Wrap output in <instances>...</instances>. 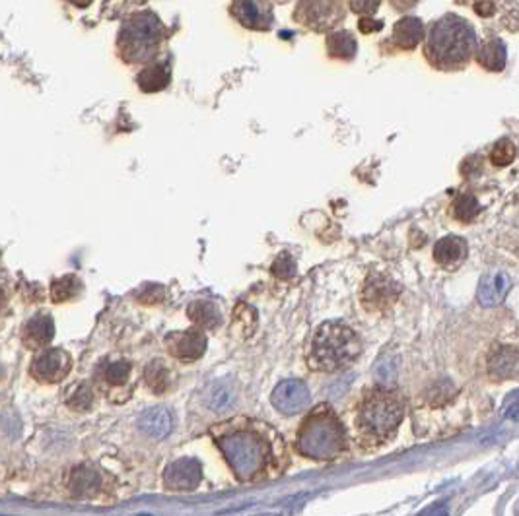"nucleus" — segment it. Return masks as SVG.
<instances>
[{
	"label": "nucleus",
	"mask_w": 519,
	"mask_h": 516,
	"mask_svg": "<svg viewBox=\"0 0 519 516\" xmlns=\"http://www.w3.org/2000/svg\"><path fill=\"white\" fill-rule=\"evenodd\" d=\"M210 435L239 481L277 478L288 464L280 433L259 419H228L210 429Z\"/></svg>",
	"instance_id": "1"
},
{
	"label": "nucleus",
	"mask_w": 519,
	"mask_h": 516,
	"mask_svg": "<svg viewBox=\"0 0 519 516\" xmlns=\"http://www.w3.org/2000/svg\"><path fill=\"white\" fill-rule=\"evenodd\" d=\"M402 417H405V404L395 391L385 386L368 391L354 414L358 443L366 448L387 445L397 435Z\"/></svg>",
	"instance_id": "2"
},
{
	"label": "nucleus",
	"mask_w": 519,
	"mask_h": 516,
	"mask_svg": "<svg viewBox=\"0 0 519 516\" xmlns=\"http://www.w3.org/2000/svg\"><path fill=\"white\" fill-rule=\"evenodd\" d=\"M296 448L310 460H337L346 455V427L331 406H317L304 417L296 433Z\"/></svg>",
	"instance_id": "3"
},
{
	"label": "nucleus",
	"mask_w": 519,
	"mask_h": 516,
	"mask_svg": "<svg viewBox=\"0 0 519 516\" xmlns=\"http://www.w3.org/2000/svg\"><path fill=\"white\" fill-rule=\"evenodd\" d=\"M362 353V340L343 322H325L312 338L307 361L321 373H333L354 363Z\"/></svg>",
	"instance_id": "4"
},
{
	"label": "nucleus",
	"mask_w": 519,
	"mask_h": 516,
	"mask_svg": "<svg viewBox=\"0 0 519 516\" xmlns=\"http://www.w3.org/2000/svg\"><path fill=\"white\" fill-rule=\"evenodd\" d=\"M474 49V31L467 21L448 16L434 24L425 47V55L434 67L443 70L461 69L469 62Z\"/></svg>",
	"instance_id": "5"
},
{
	"label": "nucleus",
	"mask_w": 519,
	"mask_h": 516,
	"mask_svg": "<svg viewBox=\"0 0 519 516\" xmlns=\"http://www.w3.org/2000/svg\"><path fill=\"white\" fill-rule=\"evenodd\" d=\"M72 358L62 348H44L29 365V375L41 384H57L69 377Z\"/></svg>",
	"instance_id": "6"
},
{
	"label": "nucleus",
	"mask_w": 519,
	"mask_h": 516,
	"mask_svg": "<svg viewBox=\"0 0 519 516\" xmlns=\"http://www.w3.org/2000/svg\"><path fill=\"white\" fill-rule=\"evenodd\" d=\"M166 350L169 356L179 361L193 363L205 356L207 351V336L203 328H189V330H179L167 335L166 340Z\"/></svg>",
	"instance_id": "7"
},
{
	"label": "nucleus",
	"mask_w": 519,
	"mask_h": 516,
	"mask_svg": "<svg viewBox=\"0 0 519 516\" xmlns=\"http://www.w3.org/2000/svg\"><path fill=\"white\" fill-rule=\"evenodd\" d=\"M200 481H203V464L191 456L174 460L164 472V486L169 491H195Z\"/></svg>",
	"instance_id": "8"
},
{
	"label": "nucleus",
	"mask_w": 519,
	"mask_h": 516,
	"mask_svg": "<svg viewBox=\"0 0 519 516\" xmlns=\"http://www.w3.org/2000/svg\"><path fill=\"white\" fill-rule=\"evenodd\" d=\"M271 402L280 414L294 415L310 407L312 394L302 381L288 379V381H282L277 389L272 391Z\"/></svg>",
	"instance_id": "9"
},
{
	"label": "nucleus",
	"mask_w": 519,
	"mask_h": 516,
	"mask_svg": "<svg viewBox=\"0 0 519 516\" xmlns=\"http://www.w3.org/2000/svg\"><path fill=\"white\" fill-rule=\"evenodd\" d=\"M401 287L385 274H369L362 287V305L368 310H384L397 301Z\"/></svg>",
	"instance_id": "10"
},
{
	"label": "nucleus",
	"mask_w": 519,
	"mask_h": 516,
	"mask_svg": "<svg viewBox=\"0 0 519 516\" xmlns=\"http://www.w3.org/2000/svg\"><path fill=\"white\" fill-rule=\"evenodd\" d=\"M467 241L458 238V235H448L443 238L434 246V261H436L438 266H442L443 270L453 272L465 262L467 258Z\"/></svg>",
	"instance_id": "11"
},
{
	"label": "nucleus",
	"mask_w": 519,
	"mask_h": 516,
	"mask_svg": "<svg viewBox=\"0 0 519 516\" xmlns=\"http://www.w3.org/2000/svg\"><path fill=\"white\" fill-rule=\"evenodd\" d=\"M131 377H133V365L126 359L105 363L98 371V383L108 398L126 389V386L131 384Z\"/></svg>",
	"instance_id": "12"
},
{
	"label": "nucleus",
	"mask_w": 519,
	"mask_h": 516,
	"mask_svg": "<svg viewBox=\"0 0 519 516\" xmlns=\"http://www.w3.org/2000/svg\"><path fill=\"white\" fill-rule=\"evenodd\" d=\"M53 338H55V322L47 313L31 317L22 328V342L28 350H44Z\"/></svg>",
	"instance_id": "13"
},
{
	"label": "nucleus",
	"mask_w": 519,
	"mask_h": 516,
	"mask_svg": "<svg viewBox=\"0 0 519 516\" xmlns=\"http://www.w3.org/2000/svg\"><path fill=\"white\" fill-rule=\"evenodd\" d=\"M507 292H510V279H507V276L504 272H491L483 276L476 299H479L483 307H496L506 299Z\"/></svg>",
	"instance_id": "14"
},
{
	"label": "nucleus",
	"mask_w": 519,
	"mask_h": 516,
	"mask_svg": "<svg viewBox=\"0 0 519 516\" xmlns=\"http://www.w3.org/2000/svg\"><path fill=\"white\" fill-rule=\"evenodd\" d=\"M141 431L154 439H166L174 429V415L167 407H150L139 419Z\"/></svg>",
	"instance_id": "15"
},
{
	"label": "nucleus",
	"mask_w": 519,
	"mask_h": 516,
	"mask_svg": "<svg viewBox=\"0 0 519 516\" xmlns=\"http://www.w3.org/2000/svg\"><path fill=\"white\" fill-rule=\"evenodd\" d=\"M69 488H70L74 497L88 499V497H93L95 493L100 491V488H101V478H100V474L93 468L80 466V468H77L70 474Z\"/></svg>",
	"instance_id": "16"
},
{
	"label": "nucleus",
	"mask_w": 519,
	"mask_h": 516,
	"mask_svg": "<svg viewBox=\"0 0 519 516\" xmlns=\"http://www.w3.org/2000/svg\"><path fill=\"white\" fill-rule=\"evenodd\" d=\"M187 315L203 330H215L222 325V313L213 301H195V303L189 305Z\"/></svg>",
	"instance_id": "17"
},
{
	"label": "nucleus",
	"mask_w": 519,
	"mask_h": 516,
	"mask_svg": "<svg viewBox=\"0 0 519 516\" xmlns=\"http://www.w3.org/2000/svg\"><path fill=\"white\" fill-rule=\"evenodd\" d=\"M142 379H144V384L148 386V389H150L158 396L166 394L169 389V369L160 359L150 361L146 365Z\"/></svg>",
	"instance_id": "18"
},
{
	"label": "nucleus",
	"mask_w": 519,
	"mask_h": 516,
	"mask_svg": "<svg viewBox=\"0 0 519 516\" xmlns=\"http://www.w3.org/2000/svg\"><path fill=\"white\" fill-rule=\"evenodd\" d=\"M82 289V282L77 276H62L51 284V299L53 303H69L78 297Z\"/></svg>",
	"instance_id": "19"
},
{
	"label": "nucleus",
	"mask_w": 519,
	"mask_h": 516,
	"mask_svg": "<svg viewBox=\"0 0 519 516\" xmlns=\"http://www.w3.org/2000/svg\"><path fill=\"white\" fill-rule=\"evenodd\" d=\"M453 218L459 220L463 223H471L481 212V204L476 202L473 195H459L453 200Z\"/></svg>",
	"instance_id": "20"
},
{
	"label": "nucleus",
	"mask_w": 519,
	"mask_h": 516,
	"mask_svg": "<svg viewBox=\"0 0 519 516\" xmlns=\"http://www.w3.org/2000/svg\"><path fill=\"white\" fill-rule=\"evenodd\" d=\"M93 404V391L88 383H80L70 389L67 396V406L72 412H88Z\"/></svg>",
	"instance_id": "21"
},
{
	"label": "nucleus",
	"mask_w": 519,
	"mask_h": 516,
	"mask_svg": "<svg viewBox=\"0 0 519 516\" xmlns=\"http://www.w3.org/2000/svg\"><path fill=\"white\" fill-rule=\"evenodd\" d=\"M515 157V148L510 140H500L491 152V161L496 167H506L510 165Z\"/></svg>",
	"instance_id": "22"
},
{
	"label": "nucleus",
	"mask_w": 519,
	"mask_h": 516,
	"mask_svg": "<svg viewBox=\"0 0 519 516\" xmlns=\"http://www.w3.org/2000/svg\"><path fill=\"white\" fill-rule=\"evenodd\" d=\"M164 297H166V289L160 284H146L139 292V303H144V305L162 303Z\"/></svg>",
	"instance_id": "23"
},
{
	"label": "nucleus",
	"mask_w": 519,
	"mask_h": 516,
	"mask_svg": "<svg viewBox=\"0 0 519 516\" xmlns=\"http://www.w3.org/2000/svg\"><path fill=\"white\" fill-rule=\"evenodd\" d=\"M271 270L279 278H290L296 272V262L292 261V256L288 253H282L277 261H274Z\"/></svg>",
	"instance_id": "24"
},
{
	"label": "nucleus",
	"mask_w": 519,
	"mask_h": 516,
	"mask_svg": "<svg viewBox=\"0 0 519 516\" xmlns=\"http://www.w3.org/2000/svg\"><path fill=\"white\" fill-rule=\"evenodd\" d=\"M6 303H8V297H6V292L3 287H0V310H3L4 307H6Z\"/></svg>",
	"instance_id": "25"
}]
</instances>
